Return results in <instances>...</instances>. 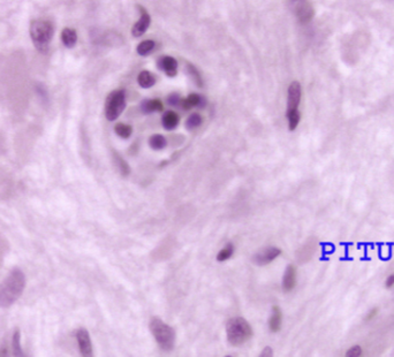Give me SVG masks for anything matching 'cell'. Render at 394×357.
Wrapping results in <instances>:
<instances>
[{
	"instance_id": "19",
	"label": "cell",
	"mask_w": 394,
	"mask_h": 357,
	"mask_svg": "<svg viewBox=\"0 0 394 357\" xmlns=\"http://www.w3.org/2000/svg\"><path fill=\"white\" fill-rule=\"evenodd\" d=\"M156 81H157L156 80V76L149 71H142L137 76L138 84L144 89H149L151 86H154L156 84Z\"/></svg>"
},
{
	"instance_id": "8",
	"label": "cell",
	"mask_w": 394,
	"mask_h": 357,
	"mask_svg": "<svg viewBox=\"0 0 394 357\" xmlns=\"http://www.w3.org/2000/svg\"><path fill=\"white\" fill-rule=\"evenodd\" d=\"M295 15L297 17L298 22L301 24H308L314 19L315 10L313 4L307 0H302V2H297L295 4Z\"/></svg>"
},
{
	"instance_id": "7",
	"label": "cell",
	"mask_w": 394,
	"mask_h": 357,
	"mask_svg": "<svg viewBox=\"0 0 394 357\" xmlns=\"http://www.w3.org/2000/svg\"><path fill=\"white\" fill-rule=\"evenodd\" d=\"M302 97V88L297 81H294L288 86L287 94V113L298 112V105H300Z\"/></svg>"
},
{
	"instance_id": "5",
	"label": "cell",
	"mask_w": 394,
	"mask_h": 357,
	"mask_svg": "<svg viewBox=\"0 0 394 357\" xmlns=\"http://www.w3.org/2000/svg\"><path fill=\"white\" fill-rule=\"evenodd\" d=\"M126 107V95L124 90H114L109 94L105 101V116L107 120L114 121L121 115Z\"/></svg>"
},
{
	"instance_id": "16",
	"label": "cell",
	"mask_w": 394,
	"mask_h": 357,
	"mask_svg": "<svg viewBox=\"0 0 394 357\" xmlns=\"http://www.w3.org/2000/svg\"><path fill=\"white\" fill-rule=\"evenodd\" d=\"M11 351L13 357H28L21 343V333L19 330H15L12 335L11 341Z\"/></svg>"
},
{
	"instance_id": "4",
	"label": "cell",
	"mask_w": 394,
	"mask_h": 357,
	"mask_svg": "<svg viewBox=\"0 0 394 357\" xmlns=\"http://www.w3.org/2000/svg\"><path fill=\"white\" fill-rule=\"evenodd\" d=\"M29 32L35 46L40 50H45L53 37L54 25L50 20L37 19L32 21Z\"/></svg>"
},
{
	"instance_id": "34",
	"label": "cell",
	"mask_w": 394,
	"mask_h": 357,
	"mask_svg": "<svg viewBox=\"0 0 394 357\" xmlns=\"http://www.w3.org/2000/svg\"><path fill=\"white\" fill-rule=\"evenodd\" d=\"M225 357H233V356H225Z\"/></svg>"
},
{
	"instance_id": "10",
	"label": "cell",
	"mask_w": 394,
	"mask_h": 357,
	"mask_svg": "<svg viewBox=\"0 0 394 357\" xmlns=\"http://www.w3.org/2000/svg\"><path fill=\"white\" fill-rule=\"evenodd\" d=\"M137 8H138V12H140V17H138L136 23L133 25L132 34L135 37H140L142 35H144L146 30H148L149 25L151 23V17L144 7L137 6Z\"/></svg>"
},
{
	"instance_id": "13",
	"label": "cell",
	"mask_w": 394,
	"mask_h": 357,
	"mask_svg": "<svg viewBox=\"0 0 394 357\" xmlns=\"http://www.w3.org/2000/svg\"><path fill=\"white\" fill-rule=\"evenodd\" d=\"M316 248H317V242L315 240L307 241L305 245L301 247V249L297 251V262L306 263L311 259V257L314 256Z\"/></svg>"
},
{
	"instance_id": "9",
	"label": "cell",
	"mask_w": 394,
	"mask_h": 357,
	"mask_svg": "<svg viewBox=\"0 0 394 357\" xmlns=\"http://www.w3.org/2000/svg\"><path fill=\"white\" fill-rule=\"evenodd\" d=\"M281 254V250L277 247H266L255 256V263L259 266H265V265L271 264L272 262L278 258Z\"/></svg>"
},
{
	"instance_id": "3",
	"label": "cell",
	"mask_w": 394,
	"mask_h": 357,
	"mask_svg": "<svg viewBox=\"0 0 394 357\" xmlns=\"http://www.w3.org/2000/svg\"><path fill=\"white\" fill-rule=\"evenodd\" d=\"M149 328L158 347L164 351H171L175 346V331L163 319L154 317L150 319Z\"/></svg>"
},
{
	"instance_id": "26",
	"label": "cell",
	"mask_w": 394,
	"mask_h": 357,
	"mask_svg": "<svg viewBox=\"0 0 394 357\" xmlns=\"http://www.w3.org/2000/svg\"><path fill=\"white\" fill-rule=\"evenodd\" d=\"M156 46V43L151 39H145V41H142L140 44L137 45V53L141 55H148L151 51H154Z\"/></svg>"
},
{
	"instance_id": "21",
	"label": "cell",
	"mask_w": 394,
	"mask_h": 357,
	"mask_svg": "<svg viewBox=\"0 0 394 357\" xmlns=\"http://www.w3.org/2000/svg\"><path fill=\"white\" fill-rule=\"evenodd\" d=\"M113 159L116 167H118L119 172L121 173V175L127 176L128 174L131 173V167H129L128 163L119 154H116V152H113Z\"/></svg>"
},
{
	"instance_id": "11",
	"label": "cell",
	"mask_w": 394,
	"mask_h": 357,
	"mask_svg": "<svg viewBox=\"0 0 394 357\" xmlns=\"http://www.w3.org/2000/svg\"><path fill=\"white\" fill-rule=\"evenodd\" d=\"M297 285V270L294 265H288L283 277V289L286 293H291Z\"/></svg>"
},
{
	"instance_id": "29",
	"label": "cell",
	"mask_w": 394,
	"mask_h": 357,
	"mask_svg": "<svg viewBox=\"0 0 394 357\" xmlns=\"http://www.w3.org/2000/svg\"><path fill=\"white\" fill-rule=\"evenodd\" d=\"M180 102H181V98L177 94H171L167 97V103H168V105H171V106L180 105Z\"/></svg>"
},
{
	"instance_id": "2",
	"label": "cell",
	"mask_w": 394,
	"mask_h": 357,
	"mask_svg": "<svg viewBox=\"0 0 394 357\" xmlns=\"http://www.w3.org/2000/svg\"><path fill=\"white\" fill-rule=\"evenodd\" d=\"M226 335L228 342L232 346L239 347L253 338L254 331L248 320L242 317H234L227 321Z\"/></svg>"
},
{
	"instance_id": "22",
	"label": "cell",
	"mask_w": 394,
	"mask_h": 357,
	"mask_svg": "<svg viewBox=\"0 0 394 357\" xmlns=\"http://www.w3.org/2000/svg\"><path fill=\"white\" fill-rule=\"evenodd\" d=\"M186 68H187L188 75L190 76V78H192L194 83L196 84L197 86H200V88H202V86H203V77L201 75V73L198 72V69L195 67L193 64H190V63L187 64V66H186Z\"/></svg>"
},
{
	"instance_id": "33",
	"label": "cell",
	"mask_w": 394,
	"mask_h": 357,
	"mask_svg": "<svg viewBox=\"0 0 394 357\" xmlns=\"http://www.w3.org/2000/svg\"><path fill=\"white\" fill-rule=\"evenodd\" d=\"M385 286H386V288H393L394 287V273L389 274V276L387 277L386 281H385Z\"/></svg>"
},
{
	"instance_id": "18",
	"label": "cell",
	"mask_w": 394,
	"mask_h": 357,
	"mask_svg": "<svg viewBox=\"0 0 394 357\" xmlns=\"http://www.w3.org/2000/svg\"><path fill=\"white\" fill-rule=\"evenodd\" d=\"M163 126L167 130H173L177 127L180 123V116L174 111H167L163 116Z\"/></svg>"
},
{
	"instance_id": "6",
	"label": "cell",
	"mask_w": 394,
	"mask_h": 357,
	"mask_svg": "<svg viewBox=\"0 0 394 357\" xmlns=\"http://www.w3.org/2000/svg\"><path fill=\"white\" fill-rule=\"evenodd\" d=\"M75 340L81 357H95L94 346L90 334L85 329L75 331Z\"/></svg>"
},
{
	"instance_id": "32",
	"label": "cell",
	"mask_w": 394,
	"mask_h": 357,
	"mask_svg": "<svg viewBox=\"0 0 394 357\" xmlns=\"http://www.w3.org/2000/svg\"><path fill=\"white\" fill-rule=\"evenodd\" d=\"M258 357H274V350H272L270 347L264 348Z\"/></svg>"
},
{
	"instance_id": "15",
	"label": "cell",
	"mask_w": 394,
	"mask_h": 357,
	"mask_svg": "<svg viewBox=\"0 0 394 357\" xmlns=\"http://www.w3.org/2000/svg\"><path fill=\"white\" fill-rule=\"evenodd\" d=\"M206 105V99L204 97H202L201 95L197 94H190L187 98L181 99L180 102V106L184 108V110H190L192 107H203Z\"/></svg>"
},
{
	"instance_id": "12",
	"label": "cell",
	"mask_w": 394,
	"mask_h": 357,
	"mask_svg": "<svg viewBox=\"0 0 394 357\" xmlns=\"http://www.w3.org/2000/svg\"><path fill=\"white\" fill-rule=\"evenodd\" d=\"M267 326L272 333L279 332L281 328H283V311H281L279 307L275 306L272 308L271 315L267 320Z\"/></svg>"
},
{
	"instance_id": "28",
	"label": "cell",
	"mask_w": 394,
	"mask_h": 357,
	"mask_svg": "<svg viewBox=\"0 0 394 357\" xmlns=\"http://www.w3.org/2000/svg\"><path fill=\"white\" fill-rule=\"evenodd\" d=\"M362 355H363L362 347L358 345H355L353 347H350L349 349L346 351L345 357H362Z\"/></svg>"
},
{
	"instance_id": "25",
	"label": "cell",
	"mask_w": 394,
	"mask_h": 357,
	"mask_svg": "<svg viewBox=\"0 0 394 357\" xmlns=\"http://www.w3.org/2000/svg\"><path fill=\"white\" fill-rule=\"evenodd\" d=\"M234 254V246L232 243H227L226 246L223 247L222 249L219 250L218 255H217V260L218 262H226Z\"/></svg>"
},
{
	"instance_id": "30",
	"label": "cell",
	"mask_w": 394,
	"mask_h": 357,
	"mask_svg": "<svg viewBox=\"0 0 394 357\" xmlns=\"http://www.w3.org/2000/svg\"><path fill=\"white\" fill-rule=\"evenodd\" d=\"M0 357H11V349L6 342L0 345Z\"/></svg>"
},
{
	"instance_id": "20",
	"label": "cell",
	"mask_w": 394,
	"mask_h": 357,
	"mask_svg": "<svg viewBox=\"0 0 394 357\" xmlns=\"http://www.w3.org/2000/svg\"><path fill=\"white\" fill-rule=\"evenodd\" d=\"M62 41L65 46L73 47L77 42V33L75 29L65 28L62 32Z\"/></svg>"
},
{
	"instance_id": "17",
	"label": "cell",
	"mask_w": 394,
	"mask_h": 357,
	"mask_svg": "<svg viewBox=\"0 0 394 357\" xmlns=\"http://www.w3.org/2000/svg\"><path fill=\"white\" fill-rule=\"evenodd\" d=\"M141 110L143 113L162 112L164 110V104L158 98L145 99V101L141 104Z\"/></svg>"
},
{
	"instance_id": "1",
	"label": "cell",
	"mask_w": 394,
	"mask_h": 357,
	"mask_svg": "<svg viewBox=\"0 0 394 357\" xmlns=\"http://www.w3.org/2000/svg\"><path fill=\"white\" fill-rule=\"evenodd\" d=\"M25 288V277L20 269H14L0 282V307L7 308L21 298Z\"/></svg>"
},
{
	"instance_id": "27",
	"label": "cell",
	"mask_w": 394,
	"mask_h": 357,
	"mask_svg": "<svg viewBox=\"0 0 394 357\" xmlns=\"http://www.w3.org/2000/svg\"><path fill=\"white\" fill-rule=\"evenodd\" d=\"M203 123V117L200 114V113H193L188 116L187 121H186V126H187L188 129H195L197 127H200Z\"/></svg>"
},
{
	"instance_id": "24",
	"label": "cell",
	"mask_w": 394,
	"mask_h": 357,
	"mask_svg": "<svg viewBox=\"0 0 394 357\" xmlns=\"http://www.w3.org/2000/svg\"><path fill=\"white\" fill-rule=\"evenodd\" d=\"M114 132L121 138H129L133 134V127L127 124L119 123L114 126Z\"/></svg>"
},
{
	"instance_id": "23",
	"label": "cell",
	"mask_w": 394,
	"mask_h": 357,
	"mask_svg": "<svg viewBox=\"0 0 394 357\" xmlns=\"http://www.w3.org/2000/svg\"><path fill=\"white\" fill-rule=\"evenodd\" d=\"M149 144H150L151 147H153L154 150H163L164 147L166 146L167 141H166V138L163 136V135L155 134V135H153V136L150 137Z\"/></svg>"
},
{
	"instance_id": "14",
	"label": "cell",
	"mask_w": 394,
	"mask_h": 357,
	"mask_svg": "<svg viewBox=\"0 0 394 357\" xmlns=\"http://www.w3.org/2000/svg\"><path fill=\"white\" fill-rule=\"evenodd\" d=\"M158 67L166 73L167 76L174 77L177 73V62L170 55L162 56L158 62Z\"/></svg>"
},
{
	"instance_id": "31",
	"label": "cell",
	"mask_w": 394,
	"mask_h": 357,
	"mask_svg": "<svg viewBox=\"0 0 394 357\" xmlns=\"http://www.w3.org/2000/svg\"><path fill=\"white\" fill-rule=\"evenodd\" d=\"M377 315H378V309L377 308H372L371 310L367 313V316H366L365 319H366V321H370L372 319H375V317L377 316Z\"/></svg>"
}]
</instances>
